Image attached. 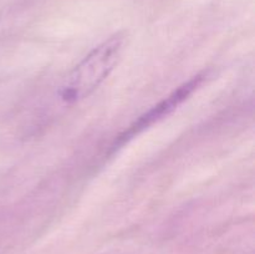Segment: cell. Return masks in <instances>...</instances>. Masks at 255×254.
I'll return each mask as SVG.
<instances>
[{
	"mask_svg": "<svg viewBox=\"0 0 255 254\" xmlns=\"http://www.w3.org/2000/svg\"><path fill=\"white\" fill-rule=\"evenodd\" d=\"M124 49V36L115 35L95 47L69 75L59 89L66 104H75L94 94L116 67Z\"/></svg>",
	"mask_w": 255,
	"mask_h": 254,
	"instance_id": "6da1fadb",
	"label": "cell"
},
{
	"mask_svg": "<svg viewBox=\"0 0 255 254\" xmlns=\"http://www.w3.org/2000/svg\"><path fill=\"white\" fill-rule=\"evenodd\" d=\"M201 81H202V77L196 76V77H193L191 81H188L187 84L182 85L181 87H178V89H177L173 94L169 95L167 99H164L163 101L159 102L158 105H156L154 107H152V109L149 110L147 114H144L143 116L139 117L138 121H137L133 126H131L129 131L127 132V136L134 134L136 132H138L139 129L146 128L147 126H149L151 124H153L154 121L162 119V117L166 116V115L171 114L173 110L177 109V106H178V105H181L182 102H183L184 100H186L187 97H188L189 95L193 92V90L196 89L199 84H201Z\"/></svg>",
	"mask_w": 255,
	"mask_h": 254,
	"instance_id": "7a4b0ae2",
	"label": "cell"
}]
</instances>
